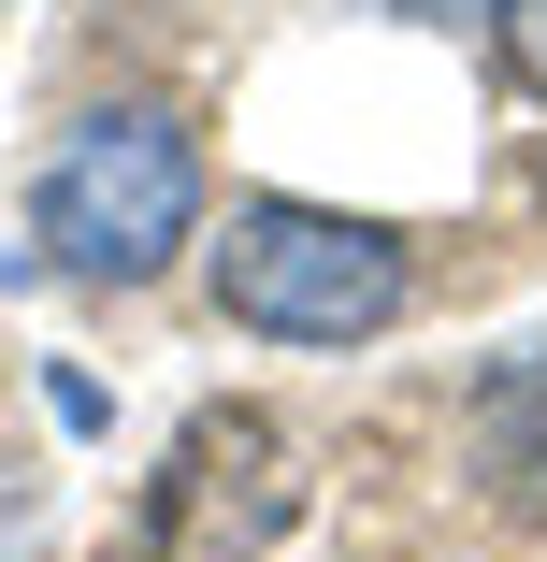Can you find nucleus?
Instances as JSON below:
<instances>
[{
	"mask_svg": "<svg viewBox=\"0 0 547 562\" xmlns=\"http://www.w3.org/2000/svg\"><path fill=\"white\" fill-rule=\"evenodd\" d=\"M30 246L87 289H145L202 246V131L173 101H101L58 131L44 188H30Z\"/></svg>",
	"mask_w": 547,
	"mask_h": 562,
	"instance_id": "2",
	"label": "nucleus"
},
{
	"mask_svg": "<svg viewBox=\"0 0 547 562\" xmlns=\"http://www.w3.org/2000/svg\"><path fill=\"white\" fill-rule=\"evenodd\" d=\"M274 519H288V447L260 418H202L159 491V562H260Z\"/></svg>",
	"mask_w": 547,
	"mask_h": 562,
	"instance_id": "3",
	"label": "nucleus"
},
{
	"mask_svg": "<svg viewBox=\"0 0 547 562\" xmlns=\"http://www.w3.org/2000/svg\"><path fill=\"white\" fill-rule=\"evenodd\" d=\"M202 289L231 331H260V347H375V331H403L418 303V260L389 216H346V202H231L202 246Z\"/></svg>",
	"mask_w": 547,
	"mask_h": 562,
	"instance_id": "1",
	"label": "nucleus"
},
{
	"mask_svg": "<svg viewBox=\"0 0 547 562\" xmlns=\"http://www.w3.org/2000/svg\"><path fill=\"white\" fill-rule=\"evenodd\" d=\"M375 15H403V30H490L504 0H375Z\"/></svg>",
	"mask_w": 547,
	"mask_h": 562,
	"instance_id": "6",
	"label": "nucleus"
},
{
	"mask_svg": "<svg viewBox=\"0 0 547 562\" xmlns=\"http://www.w3.org/2000/svg\"><path fill=\"white\" fill-rule=\"evenodd\" d=\"M490 30H504V58H518V87L547 101V0H504V15H490Z\"/></svg>",
	"mask_w": 547,
	"mask_h": 562,
	"instance_id": "5",
	"label": "nucleus"
},
{
	"mask_svg": "<svg viewBox=\"0 0 547 562\" xmlns=\"http://www.w3.org/2000/svg\"><path fill=\"white\" fill-rule=\"evenodd\" d=\"M461 476H476L504 519H547V331H533L518 361L476 375V404H461Z\"/></svg>",
	"mask_w": 547,
	"mask_h": 562,
	"instance_id": "4",
	"label": "nucleus"
}]
</instances>
